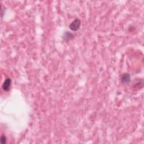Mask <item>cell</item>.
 I'll return each instance as SVG.
<instances>
[{
  "label": "cell",
  "instance_id": "obj_1",
  "mask_svg": "<svg viewBox=\"0 0 144 144\" xmlns=\"http://www.w3.org/2000/svg\"><path fill=\"white\" fill-rule=\"evenodd\" d=\"M80 25H81V21L80 20V19L77 18L71 23L69 25V28L73 31H77L79 29Z\"/></svg>",
  "mask_w": 144,
  "mask_h": 144
},
{
  "label": "cell",
  "instance_id": "obj_2",
  "mask_svg": "<svg viewBox=\"0 0 144 144\" xmlns=\"http://www.w3.org/2000/svg\"><path fill=\"white\" fill-rule=\"evenodd\" d=\"M131 81V77L130 75L128 73H125L122 75L121 77V82L123 85H127Z\"/></svg>",
  "mask_w": 144,
  "mask_h": 144
},
{
  "label": "cell",
  "instance_id": "obj_3",
  "mask_svg": "<svg viewBox=\"0 0 144 144\" xmlns=\"http://www.w3.org/2000/svg\"><path fill=\"white\" fill-rule=\"evenodd\" d=\"M11 84V79L10 78L6 79L5 82L2 85V89L5 91H8L10 90Z\"/></svg>",
  "mask_w": 144,
  "mask_h": 144
},
{
  "label": "cell",
  "instance_id": "obj_4",
  "mask_svg": "<svg viewBox=\"0 0 144 144\" xmlns=\"http://www.w3.org/2000/svg\"><path fill=\"white\" fill-rule=\"evenodd\" d=\"M74 38V34L70 32H65L64 35H63V39L65 40V41H69L70 39H73Z\"/></svg>",
  "mask_w": 144,
  "mask_h": 144
},
{
  "label": "cell",
  "instance_id": "obj_5",
  "mask_svg": "<svg viewBox=\"0 0 144 144\" xmlns=\"http://www.w3.org/2000/svg\"><path fill=\"white\" fill-rule=\"evenodd\" d=\"M1 141L2 144H5L6 142V137L4 135H2L1 137Z\"/></svg>",
  "mask_w": 144,
  "mask_h": 144
},
{
  "label": "cell",
  "instance_id": "obj_6",
  "mask_svg": "<svg viewBox=\"0 0 144 144\" xmlns=\"http://www.w3.org/2000/svg\"><path fill=\"white\" fill-rule=\"evenodd\" d=\"M4 6L3 5H1V18L3 17V15H4Z\"/></svg>",
  "mask_w": 144,
  "mask_h": 144
}]
</instances>
